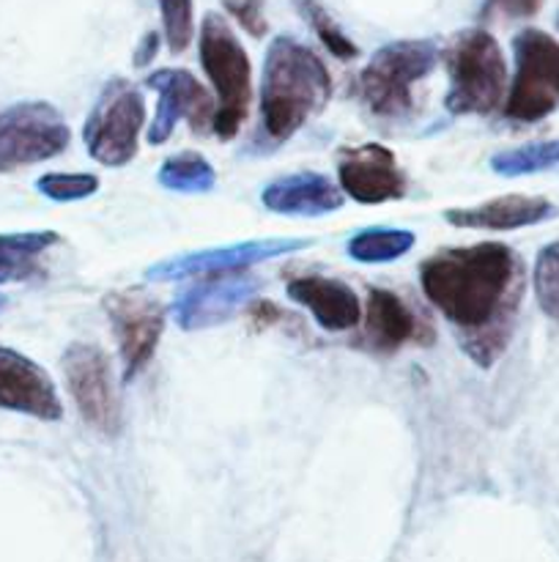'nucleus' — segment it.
<instances>
[{"mask_svg": "<svg viewBox=\"0 0 559 562\" xmlns=\"http://www.w3.org/2000/svg\"><path fill=\"white\" fill-rule=\"evenodd\" d=\"M71 140L64 115L47 102H20L0 113V173L47 162Z\"/></svg>", "mask_w": 559, "mask_h": 562, "instance_id": "nucleus-8", "label": "nucleus"}, {"mask_svg": "<svg viewBox=\"0 0 559 562\" xmlns=\"http://www.w3.org/2000/svg\"><path fill=\"white\" fill-rule=\"evenodd\" d=\"M5 305V296L3 294H0V307H3Z\"/></svg>", "mask_w": 559, "mask_h": 562, "instance_id": "nucleus-30", "label": "nucleus"}, {"mask_svg": "<svg viewBox=\"0 0 559 562\" xmlns=\"http://www.w3.org/2000/svg\"><path fill=\"white\" fill-rule=\"evenodd\" d=\"M340 190L345 198L367 206H378L387 201H400L409 190L406 173L389 148L378 143L345 148L338 162Z\"/></svg>", "mask_w": 559, "mask_h": 562, "instance_id": "nucleus-14", "label": "nucleus"}, {"mask_svg": "<svg viewBox=\"0 0 559 562\" xmlns=\"http://www.w3.org/2000/svg\"><path fill=\"white\" fill-rule=\"evenodd\" d=\"M417 236L403 228H367L349 239V256L360 263H389L414 247Z\"/></svg>", "mask_w": 559, "mask_h": 562, "instance_id": "nucleus-22", "label": "nucleus"}, {"mask_svg": "<svg viewBox=\"0 0 559 562\" xmlns=\"http://www.w3.org/2000/svg\"><path fill=\"white\" fill-rule=\"evenodd\" d=\"M449 91L444 104L458 115H488L502 104L507 64L488 31H464L447 49Z\"/></svg>", "mask_w": 559, "mask_h": 562, "instance_id": "nucleus-4", "label": "nucleus"}, {"mask_svg": "<svg viewBox=\"0 0 559 562\" xmlns=\"http://www.w3.org/2000/svg\"><path fill=\"white\" fill-rule=\"evenodd\" d=\"M285 291L296 305L307 307L318 327L327 333H345L362 322L360 296L340 280L310 274V278H294Z\"/></svg>", "mask_w": 559, "mask_h": 562, "instance_id": "nucleus-17", "label": "nucleus"}, {"mask_svg": "<svg viewBox=\"0 0 559 562\" xmlns=\"http://www.w3.org/2000/svg\"><path fill=\"white\" fill-rule=\"evenodd\" d=\"M310 16H312V25H316L318 36H321V42L327 44V47L332 49V53L338 55V58H354L356 47L349 42V36H345V33L340 31V27L334 25V22L329 20L327 14H323L321 9H316V5H312Z\"/></svg>", "mask_w": 559, "mask_h": 562, "instance_id": "nucleus-27", "label": "nucleus"}, {"mask_svg": "<svg viewBox=\"0 0 559 562\" xmlns=\"http://www.w3.org/2000/svg\"><path fill=\"white\" fill-rule=\"evenodd\" d=\"M0 409L20 412L44 423L64 417V404L49 373L9 346H0Z\"/></svg>", "mask_w": 559, "mask_h": 562, "instance_id": "nucleus-15", "label": "nucleus"}, {"mask_svg": "<svg viewBox=\"0 0 559 562\" xmlns=\"http://www.w3.org/2000/svg\"><path fill=\"white\" fill-rule=\"evenodd\" d=\"M515 77L504 113L515 121H540L559 99V42L526 27L515 36Z\"/></svg>", "mask_w": 559, "mask_h": 562, "instance_id": "nucleus-7", "label": "nucleus"}, {"mask_svg": "<svg viewBox=\"0 0 559 562\" xmlns=\"http://www.w3.org/2000/svg\"><path fill=\"white\" fill-rule=\"evenodd\" d=\"M557 206L546 198L532 195H502L493 201L480 203L471 209H447L444 220L455 228H480V231H515L526 225H537L543 220L554 217Z\"/></svg>", "mask_w": 559, "mask_h": 562, "instance_id": "nucleus-18", "label": "nucleus"}, {"mask_svg": "<svg viewBox=\"0 0 559 562\" xmlns=\"http://www.w3.org/2000/svg\"><path fill=\"white\" fill-rule=\"evenodd\" d=\"M66 387L88 426L115 437L121 431V404L115 393L110 360L91 344H71L60 357Z\"/></svg>", "mask_w": 559, "mask_h": 562, "instance_id": "nucleus-9", "label": "nucleus"}, {"mask_svg": "<svg viewBox=\"0 0 559 562\" xmlns=\"http://www.w3.org/2000/svg\"><path fill=\"white\" fill-rule=\"evenodd\" d=\"M157 3L168 47L181 53L192 42V0H157Z\"/></svg>", "mask_w": 559, "mask_h": 562, "instance_id": "nucleus-26", "label": "nucleus"}, {"mask_svg": "<svg viewBox=\"0 0 559 562\" xmlns=\"http://www.w3.org/2000/svg\"><path fill=\"white\" fill-rule=\"evenodd\" d=\"M261 280L241 272H214L192 280L173 302V318L181 329H208L228 322L241 305L255 296Z\"/></svg>", "mask_w": 559, "mask_h": 562, "instance_id": "nucleus-11", "label": "nucleus"}, {"mask_svg": "<svg viewBox=\"0 0 559 562\" xmlns=\"http://www.w3.org/2000/svg\"><path fill=\"white\" fill-rule=\"evenodd\" d=\"M493 5L507 16H529L540 9V0H493Z\"/></svg>", "mask_w": 559, "mask_h": 562, "instance_id": "nucleus-29", "label": "nucleus"}, {"mask_svg": "<svg viewBox=\"0 0 559 562\" xmlns=\"http://www.w3.org/2000/svg\"><path fill=\"white\" fill-rule=\"evenodd\" d=\"M53 245H58L55 231L0 234V283H14V280H27L36 274L38 258Z\"/></svg>", "mask_w": 559, "mask_h": 562, "instance_id": "nucleus-20", "label": "nucleus"}, {"mask_svg": "<svg viewBox=\"0 0 559 562\" xmlns=\"http://www.w3.org/2000/svg\"><path fill=\"white\" fill-rule=\"evenodd\" d=\"M332 93L323 60L305 44L283 36L266 49L261 75V124L272 140H288Z\"/></svg>", "mask_w": 559, "mask_h": 562, "instance_id": "nucleus-2", "label": "nucleus"}, {"mask_svg": "<svg viewBox=\"0 0 559 562\" xmlns=\"http://www.w3.org/2000/svg\"><path fill=\"white\" fill-rule=\"evenodd\" d=\"M142 124H146V99L132 82L113 80L104 86L82 126L88 154L104 168H121L137 154Z\"/></svg>", "mask_w": 559, "mask_h": 562, "instance_id": "nucleus-5", "label": "nucleus"}, {"mask_svg": "<svg viewBox=\"0 0 559 562\" xmlns=\"http://www.w3.org/2000/svg\"><path fill=\"white\" fill-rule=\"evenodd\" d=\"M228 5L236 14V20H239L252 36H261V33L266 31V22H263L261 3H258V0H228Z\"/></svg>", "mask_w": 559, "mask_h": 562, "instance_id": "nucleus-28", "label": "nucleus"}, {"mask_svg": "<svg viewBox=\"0 0 559 562\" xmlns=\"http://www.w3.org/2000/svg\"><path fill=\"white\" fill-rule=\"evenodd\" d=\"M310 245V239H250L239 241V245L214 247V250L186 252V256H175L168 258V261L153 263L151 269H146V280H181L214 272H241V269L272 261L277 256L305 250Z\"/></svg>", "mask_w": 559, "mask_h": 562, "instance_id": "nucleus-12", "label": "nucleus"}, {"mask_svg": "<svg viewBox=\"0 0 559 562\" xmlns=\"http://www.w3.org/2000/svg\"><path fill=\"white\" fill-rule=\"evenodd\" d=\"M559 165V140L526 143L521 148H507L491 157V170L499 176H526Z\"/></svg>", "mask_w": 559, "mask_h": 562, "instance_id": "nucleus-23", "label": "nucleus"}, {"mask_svg": "<svg viewBox=\"0 0 559 562\" xmlns=\"http://www.w3.org/2000/svg\"><path fill=\"white\" fill-rule=\"evenodd\" d=\"M261 201L269 212L285 217H318V214L338 212L345 203L340 187L323 173H288L269 181L261 192Z\"/></svg>", "mask_w": 559, "mask_h": 562, "instance_id": "nucleus-16", "label": "nucleus"}, {"mask_svg": "<svg viewBox=\"0 0 559 562\" xmlns=\"http://www.w3.org/2000/svg\"><path fill=\"white\" fill-rule=\"evenodd\" d=\"M201 64L217 93L214 135L230 140L244 124L252 102V66L236 33L217 14H208L201 27Z\"/></svg>", "mask_w": 559, "mask_h": 562, "instance_id": "nucleus-3", "label": "nucleus"}, {"mask_svg": "<svg viewBox=\"0 0 559 562\" xmlns=\"http://www.w3.org/2000/svg\"><path fill=\"white\" fill-rule=\"evenodd\" d=\"M148 88L159 93L157 115L148 126V143L159 146L173 135L179 121H190L195 132L212 130L214 102L206 88L184 69H159L146 80Z\"/></svg>", "mask_w": 559, "mask_h": 562, "instance_id": "nucleus-13", "label": "nucleus"}, {"mask_svg": "<svg viewBox=\"0 0 559 562\" xmlns=\"http://www.w3.org/2000/svg\"><path fill=\"white\" fill-rule=\"evenodd\" d=\"M115 340H118L124 379L132 382L151 362L159 338L164 333V307L140 289L113 291L104 300Z\"/></svg>", "mask_w": 559, "mask_h": 562, "instance_id": "nucleus-10", "label": "nucleus"}, {"mask_svg": "<svg viewBox=\"0 0 559 562\" xmlns=\"http://www.w3.org/2000/svg\"><path fill=\"white\" fill-rule=\"evenodd\" d=\"M362 322H365V340L376 351H398L420 335V324L409 305L398 294L384 289H370Z\"/></svg>", "mask_w": 559, "mask_h": 562, "instance_id": "nucleus-19", "label": "nucleus"}, {"mask_svg": "<svg viewBox=\"0 0 559 562\" xmlns=\"http://www.w3.org/2000/svg\"><path fill=\"white\" fill-rule=\"evenodd\" d=\"M535 296L540 311L559 324V241L546 245L537 252Z\"/></svg>", "mask_w": 559, "mask_h": 562, "instance_id": "nucleus-24", "label": "nucleus"}, {"mask_svg": "<svg viewBox=\"0 0 559 562\" xmlns=\"http://www.w3.org/2000/svg\"><path fill=\"white\" fill-rule=\"evenodd\" d=\"M425 300L453 324L458 344L480 368L502 357L524 294V267L507 245L449 247L420 267Z\"/></svg>", "mask_w": 559, "mask_h": 562, "instance_id": "nucleus-1", "label": "nucleus"}, {"mask_svg": "<svg viewBox=\"0 0 559 562\" xmlns=\"http://www.w3.org/2000/svg\"><path fill=\"white\" fill-rule=\"evenodd\" d=\"M36 190L58 203L85 201L99 190V179L93 173H44L36 181Z\"/></svg>", "mask_w": 559, "mask_h": 562, "instance_id": "nucleus-25", "label": "nucleus"}, {"mask_svg": "<svg viewBox=\"0 0 559 562\" xmlns=\"http://www.w3.org/2000/svg\"><path fill=\"white\" fill-rule=\"evenodd\" d=\"M159 184L170 192L201 195V192L214 190L217 173L208 165V159L197 151H181L164 159L162 168H159Z\"/></svg>", "mask_w": 559, "mask_h": 562, "instance_id": "nucleus-21", "label": "nucleus"}, {"mask_svg": "<svg viewBox=\"0 0 559 562\" xmlns=\"http://www.w3.org/2000/svg\"><path fill=\"white\" fill-rule=\"evenodd\" d=\"M436 66L431 42H392L376 49L362 71V97L376 115L398 119L411 110V88Z\"/></svg>", "mask_w": 559, "mask_h": 562, "instance_id": "nucleus-6", "label": "nucleus"}]
</instances>
